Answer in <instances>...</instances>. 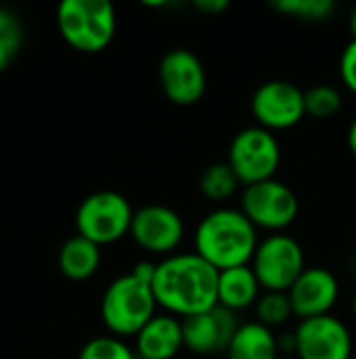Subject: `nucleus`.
<instances>
[{
    "label": "nucleus",
    "instance_id": "f8f14e48",
    "mask_svg": "<svg viewBox=\"0 0 356 359\" xmlns=\"http://www.w3.org/2000/svg\"><path fill=\"white\" fill-rule=\"evenodd\" d=\"M130 236L141 248L166 255L183 242L185 223L174 208L166 204H147L134 210Z\"/></svg>",
    "mask_w": 356,
    "mask_h": 359
},
{
    "label": "nucleus",
    "instance_id": "20e7f679",
    "mask_svg": "<svg viewBox=\"0 0 356 359\" xmlns=\"http://www.w3.org/2000/svg\"><path fill=\"white\" fill-rule=\"evenodd\" d=\"M63 40L82 53H99L115 36V8L109 0H63L57 8Z\"/></svg>",
    "mask_w": 356,
    "mask_h": 359
},
{
    "label": "nucleus",
    "instance_id": "7ed1b4c3",
    "mask_svg": "<svg viewBox=\"0 0 356 359\" xmlns=\"http://www.w3.org/2000/svg\"><path fill=\"white\" fill-rule=\"evenodd\" d=\"M153 273L155 263L141 261L130 273L115 278L107 286L101 299V318L109 332L115 337H136L155 316Z\"/></svg>",
    "mask_w": 356,
    "mask_h": 359
},
{
    "label": "nucleus",
    "instance_id": "f257e3e1",
    "mask_svg": "<svg viewBox=\"0 0 356 359\" xmlns=\"http://www.w3.org/2000/svg\"><path fill=\"white\" fill-rule=\"evenodd\" d=\"M220 271L197 252L170 255L155 263L153 294L170 316L191 318L218 305Z\"/></svg>",
    "mask_w": 356,
    "mask_h": 359
},
{
    "label": "nucleus",
    "instance_id": "5701e85b",
    "mask_svg": "<svg viewBox=\"0 0 356 359\" xmlns=\"http://www.w3.org/2000/svg\"><path fill=\"white\" fill-rule=\"evenodd\" d=\"M23 44V27L17 15L8 8H0V72L17 57Z\"/></svg>",
    "mask_w": 356,
    "mask_h": 359
},
{
    "label": "nucleus",
    "instance_id": "9d476101",
    "mask_svg": "<svg viewBox=\"0 0 356 359\" xmlns=\"http://www.w3.org/2000/svg\"><path fill=\"white\" fill-rule=\"evenodd\" d=\"M159 84L176 105H195L208 88V74L191 48H172L159 61Z\"/></svg>",
    "mask_w": 356,
    "mask_h": 359
},
{
    "label": "nucleus",
    "instance_id": "bb28decb",
    "mask_svg": "<svg viewBox=\"0 0 356 359\" xmlns=\"http://www.w3.org/2000/svg\"><path fill=\"white\" fill-rule=\"evenodd\" d=\"M346 139H348V149L353 151V156L356 158V118L350 122V126H348V135H346Z\"/></svg>",
    "mask_w": 356,
    "mask_h": 359
},
{
    "label": "nucleus",
    "instance_id": "9b49d317",
    "mask_svg": "<svg viewBox=\"0 0 356 359\" xmlns=\"http://www.w3.org/2000/svg\"><path fill=\"white\" fill-rule=\"evenodd\" d=\"M296 334V358L298 359H350L353 358V334L348 326L327 313L308 318L298 324Z\"/></svg>",
    "mask_w": 356,
    "mask_h": 359
},
{
    "label": "nucleus",
    "instance_id": "a211bd4d",
    "mask_svg": "<svg viewBox=\"0 0 356 359\" xmlns=\"http://www.w3.org/2000/svg\"><path fill=\"white\" fill-rule=\"evenodd\" d=\"M99 265H101V246L82 236L69 238L59 250V269L65 278L73 282L88 280L90 276L97 273Z\"/></svg>",
    "mask_w": 356,
    "mask_h": 359
},
{
    "label": "nucleus",
    "instance_id": "cd10ccee",
    "mask_svg": "<svg viewBox=\"0 0 356 359\" xmlns=\"http://www.w3.org/2000/svg\"><path fill=\"white\" fill-rule=\"evenodd\" d=\"M348 25H350V32H353V38H356V6L350 11V17H348Z\"/></svg>",
    "mask_w": 356,
    "mask_h": 359
},
{
    "label": "nucleus",
    "instance_id": "4be33fe9",
    "mask_svg": "<svg viewBox=\"0 0 356 359\" xmlns=\"http://www.w3.org/2000/svg\"><path fill=\"white\" fill-rule=\"evenodd\" d=\"M256 307V322H260L266 328H275V326H283L292 316H294V307L290 301L287 292H264L260 294Z\"/></svg>",
    "mask_w": 356,
    "mask_h": 359
},
{
    "label": "nucleus",
    "instance_id": "b1692460",
    "mask_svg": "<svg viewBox=\"0 0 356 359\" xmlns=\"http://www.w3.org/2000/svg\"><path fill=\"white\" fill-rule=\"evenodd\" d=\"M78 359H138V355L120 337H97L80 349Z\"/></svg>",
    "mask_w": 356,
    "mask_h": 359
},
{
    "label": "nucleus",
    "instance_id": "412c9836",
    "mask_svg": "<svg viewBox=\"0 0 356 359\" xmlns=\"http://www.w3.org/2000/svg\"><path fill=\"white\" fill-rule=\"evenodd\" d=\"M271 6L281 15H290L294 19H302L311 23L325 21L336 11L334 0H273Z\"/></svg>",
    "mask_w": 356,
    "mask_h": 359
},
{
    "label": "nucleus",
    "instance_id": "6ab92c4d",
    "mask_svg": "<svg viewBox=\"0 0 356 359\" xmlns=\"http://www.w3.org/2000/svg\"><path fill=\"white\" fill-rule=\"evenodd\" d=\"M239 185H241L239 177L235 175V170L227 160L210 164L199 177V191L212 202L229 200L239 189Z\"/></svg>",
    "mask_w": 356,
    "mask_h": 359
},
{
    "label": "nucleus",
    "instance_id": "ddd939ff",
    "mask_svg": "<svg viewBox=\"0 0 356 359\" xmlns=\"http://www.w3.org/2000/svg\"><path fill=\"white\" fill-rule=\"evenodd\" d=\"M239 326L241 324L235 311L216 305L204 313L183 320L185 347L195 355H214L220 351L227 353Z\"/></svg>",
    "mask_w": 356,
    "mask_h": 359
},
{
    "label": "nucleus",
    "instance_id": "1a4fd4ad",
    "mask_svg": "<svg viewBox=\"0 0 356 359\" xmlns=\"http://www.w3.org/2000/svg\"><path fill=\"white\" fill-rule=\"evenodd\" d=\"M252 114L258 126L283 130L296 126L306 116L304 90L290 80H266L252 95Z\"/></svg>",
    "mask_w": 356,
    "mask_h": 359
},
{
    "label": "nucleus",
    "instance_id": "f3484780",
    "mask_svg": "<svg viewBox=\"0 0 356 359\" xmlns=\"http://www.w3.org/2000/svg\"><path fill=\"white\" fill-rule=\"evenodd\" d=\"M279 355L277 337L260 322L241 324L227 349V359H279Z\"/></svg>",
    "mask_w": 356,
    "mask_h": 359
},
{
    "label": "nucleus",
    "instance_id": "39448f33",
    "mask_svg": "<svg viewBox=\"0 0 356 359\" xmlns=\"http://www.w3.org/2000/svg\"><path fill=\"white\" fill-rule=\"evenodd\" d=\"M134 210L130 202L111 189H101L86 196L76 212L78 236L105 246L130 233Z\"/></svg>",
    "mask_w": 356,
    "mask_h": 359
},
{
    "label": "nucleus",
    "instance_id": "f03ea898",
    "mask_svg": "<svg viewBox=\"0 0 356 359\" xmlns=\"http://www.w3.org/2000/svg\"><path fill=\"white\" fill-rule=\"evenodd\" d=\"M195 252L218 271L250 265L258 248V227L241 208H216L208 212L193 236Z\"/></svg>",
    "mask_w": 356,
    "mask_h": 359
},
{
    "label": "nucleus",
    "instance_id": "423d86ee",
    "mask_svg": "<svg viewBox=\"0 0 356 359\" xmlns=\"http://www.w3.org/2000/svg\"><path fill=\"white\" fill-rule=\"evenodd\" d=\"M227 162L239 177L241 185H254L275 179L281 164V147L273 130L258 124L245 126L233 137Z\"/></svg>",
    "mask_w": 356,
    "mask_h": 359
},
{
    "label": "nucleus",
    "instance_id": "dca6fc26",
    "mask_svg": "<svg viewBox=\"0 0 356 359\" xmlns=\"http://www.w3.org/2000/svg\"><path fill=\"white\" fill-rule=\"evenodd\" d=\"M260 290L262 286L252 265L229 267L218 276V305L235 313L254 307L260 299Z\"/></svg>",
    "mask_w": 356,
    "mask_h": 359
},
{
    "label": "nucleus",
    "instance_id": "6e6552de",
    "mask_svg": "<svg viewBox=\"0 0 356 359\" xmlns=\"http://www.w3.org/2000/svg\"><path fill=\"white\" fill-rule=\"evenodd\" d=\"M241 210L256 227L281 233L296 221L300 202L290 185L279 179H269L245 185L241 194Z\"/></svg>",
    "mask_w": 356,
    "mask_h": 359
},
{
    "label": "nucleus",
    "instance_id": "c85d7f7f",
    "mask_svg": "<svg viewBox=\"0 0 356 359\" xmlns=\"http://www.w3.org/2000/svg\"><path fill=\"white\" fill-rule=\"evenodd\" d=\"M279 359H298V358H296V355H290V353H287V355H279Z\"/></svg>",
    "mask_w": 356,
    "mask_h": 359
},
{
    "label": "nucleus",
    "instance_id": "4468645a",
    "mask_svg": "<svg viewBox=\"0 0 356 359\" xmlns=\"http://www.w3.org/2000/svg\"><path fill=\"white\" fill-rule=\"evenodd\" d=\"M294 316L300 320L327 316L340 297V284L327 267H306L287 290Z\"/></svg>",
    "mask_w": 356,
    "mask_h": 359
},
{
    "label": "nucleus",
    "instance_id": "0eeeda50",
    "mask_svg": "<svg viewBox=\"0 0 356 359\" xmlns=\"http://www.w3.org/2000/svg\"><path fill=\"white\" fill-rule=\"evenodd\" d=\"M250 265L264 292H287L306 269L300 242L287 233H271L264 238Z\"/></svg>",
    "mask_w": 356,
    "mask_h": 359
},
{
    "label": "nucleus",
    "instance_id": "2eb2a0df",
    "mask_svg": "<svg viewBox=\"0 0 356 359\" xmlns=\"http://www.w3.org/2000/svg\"><path fill=\"white\" fill-rule=\"evenodd\" d=\"M183 347V320L176 316H153L136 334L138 359H174Z\"/></svg>",
    "mask_w": 356,
    "mask_h": 359
},
{
    "label": "nucleus",
    "instance_id": "393cba45",
    "mask_svg": "<svg viewBox=\"0 0 356 359\" xmlns=\"http://www.w3.org/2000/svg\"><path fill=\"white\" fill-rule=\"evenodd\" d=\"M340 76L348 90L356 93V38H353L340 55Z\"/></svg>",
    "mask_w": 356,
    "mask_h": 359
},
{
    "label": "nucleus",
    "instance_id": "c756f323",
    "mask_svg": "<svg viewBox=\"0 0 356 359\" xmlns=\"http://www.w3.org/2000/svg\"><path fill=\"white\" fill-rule=\"evenodd\" d=\"M353 313H355V318H356V292H355V299H353Z\"/></svg>",
    "mask_w": 356,
    "mask_h": 359
},
{
    "label": "nucleus",
    "instance_id": "aec40b11",
    "mask_svg": "<svg viewBox=\"0 0 356 359\" xmlns=\"http://www.w3.org/2000/svg\"><path fill=\"white\" fill-rule=\"evenodd\" d=\"M306 116L327 120L342 109V93L332 84H313L304 90Z\"/></svg>",
    "mask_w": 356,
    "mask_h": 359
},
{
    "label": "nucleus",
    "instance_id": "a878e982",
    "mask_svg": "<svg viewBox=\"0 0 356 359\" xmlns=\"http://www.w3.org/2000/svg\"><path fill=\"white\" fill-rule=\"evenodd\" d=\"M193 4L197 11H201L206 15H218L229 8V0H195Z\"/></svg>",
    "mask_w": 356,
    "mask_h": 359
}]
</instances>
